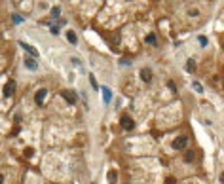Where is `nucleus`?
I'll return each mask as SVG.
<instances>
[{
	"instance_id": "39448f33",
	"label": "nucleus",
	"mask_w": 224,
	"mask_h": 184,
	"mask_svg": "<svg viewBox=\"0 0 224 184\" xmlns=\"http://www.w3.org/2000/svg\"><path fill=\"white\" fill-rule=\"evenodd\" d=\"M101 93H103L105 103H110V101H112V91H110L107 85H101Z\"/></svg>"
},
{
	"instance_id": "2eb2a0df",
	"label": "nucleus",
	"mask_w": 224,
	"mask_h": 184,
	"mask_svg": "<svg viewBox=\"0 0 224 184\" xmlns=\"http://www.w3.org/2000/svg\"><path fill=\"white\" fill-rule=\"evenodd\" d=\"M12 21L15 23V25H19V23L23 21V17H21V15H17V13H13V15H12Z\"/></svg>"
},
{
	"instance_id": "f8f14e48",
	"label": "nucleus",
	"mask_w": 224,
	"mask_h": 184,
	"mask_svg": "<svg viewBox=\"0 0 224 184\" xmlns=\"http://www.w3.org/2000/svg\"><path fill=\"white\" fill-rule=\"evenodd\" d=\"M89 82H91L93 89H101V87H99V84H97V80H95V76H93V74H89Z\"/></svg>"
},
{
	"instance_id": "dca6fc26",
	"label": "nucleus",
	"mask_w": 224,
	"mask_h": 184,
	"mask_svg": "<svg viewBox=\"0 0 224 184\" xmlns=\"http://www.w3.org/2000/svg\"><path fill=\"white\" fill-rule=\"evenodd\" d=\"M192 87H194V89L197 91V93H202V91H203V87H202L200 84H197V82H194V84H192Z\"/></svg>"
},
{
	"instance_id": "a211bd4d",
	"label": "nucleus",
	"mask_w": 224,
	"mask_h": 184,
	"mask_svg": "<svg viewBox=\"0 0 224 184\" xmlns=\"http://www.w3.org/2000/svg\"><path fill=\"white\" fill-rule=\"evenodd\" d=\"M120 65H122V66H129L131 63H129V59H122V61H120Z\"/></svg>"
},
{
	"instance_id": "423d86ee",
	"label": "nucleus",
	"mask_w": 224,
	"mask_h": 184,
	"mask_svg": "<svg viewBox=\"0 0 224 184\" xmlns=\"http://www.w3.org/2000/svg\"><path fill=\"white\" fill-rule=\"evenodd\" d=\"M46 95H47V91H46V89H38V91H36V97H34L36 104H42L44 99H46Z\"/></svg>"
},
{
	"instance_id": "412c9836",
	"label": "nucleus",
	"mask_w": 224,
	"mask_h": 184,
	"mask_svg": "<svg viewBox=\"0 0 224 184\" xmlns=\"http://www.w3.org/2000/svg\"><path fill=\"white\" fill-rule=\"evenodd\" d=\"M184 159H186V162H192V159H194V154H186Z\"/></svg>"
},
{
	"instance_id": "6e6552de",
	"label": "nucleus",
	"mask_w": 224,
	"mask_h": 184,
	"mask_svg": "<svg viewBox=\"0 0 224 184\" xmlns=\"http://www.w3.org/2000/svg\"><path fill=\"white\" fill-rule=\"evenodd\" d=\"M141 78H142L144 82H150V80H152V70H148V68H142V70H141Z\"/></svg>"
},
{
	"instance_id": "f3484780",
	"label": "nucleus",
	"mask_w": 224,
	"mask_h": 184,
	"mask_svg": "<svg viewBox=\"0 0 224 184\" xmlns=\"http://www.w3.org/2000/svg\"><path fill=\"white\" fill-rule=\"evenodd\" d=\"M59 13H61L59 8H53V10H52V15H53V17H59Z\"/></svg>"
},
{
	"instance_id": "9b49d317",
	"label": "nucleus",
	"mask_w": 224,
	"mask_h": 184,
	"mask_svg": "<svg viewBox=\"0 0 224 184\" xmlns=\"http://www.w3.org/2000/svg\"><path fill=\"white\" fill-rule=\"evenodd\" d=\"M116 178H118L116 171H110V173H108V182H110V184H114V182H116Z\"/></svg>"
},
{
	"instance_id": "20e7f679",
	"label": "nucleus",
	"mask_w": 224,
	"mask_h": 184,
	"mask_svg": "<svg viewBox=\"0 0 224 184\" xmlns=\"http://www.w3.org/2000/svg\"><path fill=\"white\" fill-rule=\"evenodd\" d=\"M13 91H15V82H13V80H10V84H6V85H4V97L13 95Z\"/></svg>"
},
{
	"instance_id": "0eeeda50",
	"label": "nucleus",
	"mask_w": 224,
	"mask_h": 184,
	"mask_svg": "<svg viewBox=\"0 0 224 184\" xmlns=\"http://www.w3.org/2000/svg\"><path fill=\"white\" fill-rule=\"evenodd\" d=\"M63 97H65L70 104L76 103V93H74V91H63Z\"/></svg>"
},
{
	"instance_id": "9d476101",
	"label": "nucleus",
	"mask_w": 224,
	"mask_h": 184,
	"mask_svg": "<svg viewBox=\"0 0 224 184\" xmlns=\"http://www.w3.org/2000/svg\"><path fill=\"white\" fill-rule=\"evenodd\" d=\"M67 40H68L70 44H76V42H78V38H76V34H74L72 31H68V32H67Z\"/></svg>"
},
{
	"instance_id": "ddd939ff",
	"label": "nucleus",
	"mask_w": 224,
	"mask_h": 184,
	"mask_svg": "<svg viewBox=\"0 0 224 184\" xmlns=\"http://www.w3.org/2000/svg\"><path fill=\"white\" fill-rule=\"evenodd\" d=\"M146 44L154 46V44H156V36H154V34H148V36H146Z\"/></svg>"
},
{
	"instance_id": "7ed1b4c3",
	"label": "nucleus",
	"mask_w": 224,
	"mask_h": 184,
	"mask_svg": "<svg viewBox=\"0 0 224 184\" xmlns=\"http://www.w3.org/2000/svg\"><path fill=\"white\" fill-rule=\"evenodd\" d=\"M19 46H21V48H23V50H25V51H27V53H29V55H32V57H38V51H36V50H34V48H32V46H29V44H25V42H23V40H21V42H19Z\"/></svg>"
},
{
	"instance_id": "aec40b11",
	"label": "nucleus",
	"mask_w": 224,
	"mask_h": 184,
	"mask_svg": "<svg viewBox=\"0 0 224 184\" xmlns=\"http://www.w3.org/2000/svg\"><path fill=\"white\" fill-rule=\"evenodd\" d=\"M200 44H202V46H207V38H203V36H200Z\"/></svg>"
},
{
	"instance_id": "6ab92c4d",
	"label": "nucleus",
	"mask_w": 224,
	"mask_h": 184,
	"mask_svg": "<svg viewBox=\"0 0 224 184\" xmlns=\"http://www.w3.org/2000/svg\"><path fill=\"white\" fill-rule=\"evenodd\" d=\"M52 34H59V27L53 25V27H52Z\"/></svg>"
},
{
	"instance_id": "f03ea898",
	"label": "nucleus",
	"mask_w": 224,
	"mask_h": 184,
	"mask_svg": "<svg viewBox=\"0 0 224 184\" xmlns=\"http://www.w3.org/2000/svg\"><path fill=\"white\" fill-rule=\"evenodd\" d=\"M186 144H188V139H186V137H179V139H175V143H173V146H175L177 150L186 148Z\"/></svg>"
},
{
	"instance_id": "4be33fe9",
	"label": "nucleus",
	"mask_w": 224,
	"mask_h": 184,
	"mask_svg": "<svg viewBox=\"0 0 224 184\" xmlns=\"http://www.w3.org/2000/svg\"><path fill=\"white\" fill-rule=\"evenodd\" d=\"M220 184H224V171H222V175H220Z\"/></svg>"
},
{
	"instance_id": "1a4fd4ad",
	"label": "nucleus",
	"mask_w": 224,
	"mask_h": 184,
	"mask_svg": "<svg viewBox=\"0 0 224 184\" xmlns=\"http://www.w3.org/2000/svg\"><path fill=\"white\" fill-rule=\"evenodd\" d=\"M25 66H27L29 70H36V63H34V59H25Z\"/></svg>"
},
{
	"instance_id": "f257e3e1",
	"label": "nucleus",
	"mask_w": 224,
	"mask_h": 184,
	"mask_svg": "<svg viewBox=\"0 0 224 184\" xmlns=\"http://www.w3.org/2000/svg\"><path fill=\"white\" fill-rule=\"evenodd\" d=\"M120 123H122V127L126 129V131H131L135 127V122L131 120V116H127V114H123V116L120 118Z\"/></svg>"
},
{
	"instance_id": "4468645a",
	"label": "nucleus",
	"mask_w": 224,
	"mask_h": 184,
	"mask_svg": "<svg viewBox=\"0 0 224 184\" xmlns=\"http://www.w3.org/2000/svg\"><path fill=\"white\" fill-rule=\"evenodd\" d=\"M186 70H190V72H192V70H196V63H194L192 59H190V61L186 63Z\"/></svg>"
}]
</instances>
